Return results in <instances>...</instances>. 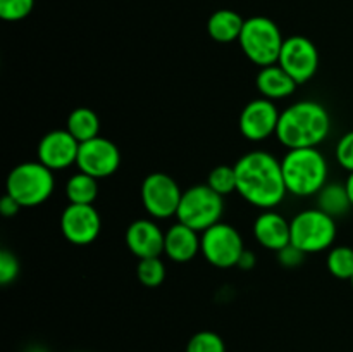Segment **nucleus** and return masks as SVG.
Here are the masks:
<instances>
[{"label": "nucleus", "instance_id": "f257e3e1", "mask_svg": "<svg viewBox=\"0 0 353 352\" xmlns=\"http://www.w3.org/2000/svg\"><path fill=\"white\" fill-rule=\"evenodd\" d=\"M236 192L259 209H274L286 197L281 161L265 150H252L234 162Z\"/></svg>", "mask_w": 353, "mask_h": 352}, {"label": "nucleus", "instance_id": "f03ea898", "mask_svg": "<svg viewBox=\"0 0 353 352\" xmlns=\"http://www.w3.org/2000/svg\"><path fill=\"white\" fill-rule=\"evenodd\" d=\"M331 133V116L323 104L300 100L279 116L276 137L286 148H307L323 144Z\"/></svg>", "mask_w": 353, "mask_h": 352}, {"label": "nucleus", "instance_id": "7ed1b4c3", "mask_svg": "<svg viewBox=\"0 0 353 352\" xmlns=\"http://www.w3.org/2000/svg\"><path fill=\"white\" fill-rule=\"evenodd\" d=\"M283 178L288 193L296 197H312L327 183L330 166L317 147L290 148L281 159Z\"/></svg>", "mask_w": 353, "mask_h": 352}, {"label": "nucleus", "instance_id": "20e7f679", "mask_svg": "<svg viewBox=\"0 0 353 352\" xmlns=\"http://www.w3.org/2000/svg\"><path fill=\"white\" fill-rule=\"evenodd\" d=\"M55 188L54 171L40 161H26L9 173L6 193L19 202L21 207H37L50 199Z\"/></svg>", "mask_w": 353, "mask_h": 352}, {"label": "nucleus", "instance_id": "39448f33", "mask_svg": "<svg viewBox=\"0 0 353 352\" xmlns=\"http://www.w3.org/2000/svg\"><path fill=\"white\" fill-rule=\"evenodd\" d=\"M238 43L248 61L265 68L278 64L285 38L274 21L265 16H254L245 19Z\"/></svg>", "mask_w": 353, "mask_h": 352}, {"label": "nucleus", "instance_id": "423d86ee", "mask_svg": "<svg viewBox=\"0 0 353 352\" xmlns=\"http://www.w3.org/2000/svg\"><path fill=\"white\" fill-rule=\"evenodd\" d=\"M292 244L305 254H316L331 248L336 240V221L317 207L300 211L290 221Z\"/></svg>", "mask_w": 353, "mask_h": 352}, {"label": "nucleus", "instance_id": "0eeeda50", "mask_svg": "<svg viewBox=\"0 0 353 352\" xmlns=\"http://www.w3.org/2000/svg\"><path fill=\"white\" fill-rule=\"evenodd\" d=\"M223 214L224 197L214 192L205 183V185H193L183 190L176 217L179 223L193 228L195 231H205L207 228L219 223Z\"/></svg>", "mask_w": 353, "mask_h": 352}, {"label": "nucleus", "instance_id": "6e6552de", "mask_svg": "<svg viewBox=\"0 0 353 352\" xmlns=\"http://www.w3.org/2000/svg\"><path fill=\"white\" fill-rule=\"evenodd\" d=\"M200 238H202L200 252L207 259V262L219 269H230L238 266L241 254L245 252V244L243 237L236 228L219 221L214 226L202 231Z\"/></svg>", "mask_w": 353, "mask_h": 352}, {"label": "nucleus", "instance_id": "1a4fd4ad", "mask_svg": "<svg viewBox=\"0 0 353 352\" xmlns=\"http://www.w3.org/2000/svg\"><path fill=\"white\" fill-rule=\"evenodd\" d=\"M140 195L148 216L155 219H168L178 213L183 190L179 188L178 182L172 176L157 171L145 176Z\"/></svg>", "mask_w": 353, "mask_h": 352}, {"label": "nucleus", "instance_id": "9d476101", "mask_svg": "<svg viewBox=\"0 0 353 352\" xmlns=\"http://www.w3.org/2000/svg\"><path fill=\"white\" fill-rule=\"evenodd\" d=\"M278 64L299 85L310 81L319 69V50L310 38L293 35L285 38Z\"/></svg>", "mask_w": 353, "mask_h": 352}, {"label": "nucleus", "instance_id": "9b49d317", "mask_svg": "<svg viewBox=\"0 0 353 352\" xmlns=\"http://www.w3.org/2000/svg\"><path fill=\"white\" fill-rule=\"evenodd\" d=\"M76 166L79 171L97 179L109 178L119 169L121 152L114 141L99 135L92 140L79 144Z\"/></svg>", "mask_w": 353, "mask_h": 352}, {"label": "nucleus", "instance_id": "f8f14e48", "mask_svg": "<svg viewBox=\"0 0 353 352\" xmlns=\"http://www.w3.org/2000/svg\"><path fill=\"white\" fill-rule=\"evenodd\" d=\"M279 116H281V113L276 107L274 100L259 97V99L250 100L241 109L238 128L247 140L264 141L278 131Z\"/></svg>", "mask_w": 353, "mask_h": 352}, {"label": "nucleus", "instance_id": "ddd939ff", "mask_svg": "<svg viewBox=\"0 0 353 352\" xmlns=\"http://www.w3.org/2000/svg\"><path fill=\"white\" fill-rule=\"evenodd\" d=\"M102 230V217L93 204H69L61 214V231L74 245H88Z\"/></svg>", "mask_w": 353, "mask_h": 352}, {"label": "nucleus", "instance_id": "4468645a", "mask_svg": "<svg viewBox=\"0 0 353 352\" xmlns=\"http://www.w3.org/2000/svg\"><path fill=\"white\" fill-rule=\"evenodd\" d=\"M79 141L68 130H52L41 137L37 155L41 164L52 171L71 168L78 161Z\"/></svg>", "mask_w": 353, "mask_h": 352}, {"label": "nucleus", "instance_id": "2eb2a0df", "mask_svg": "<svg viewBox=\"0 0 353 352\" xmlns=\"http://www.w3.org/2000/svg\"><path fill=\"white\" fill-rule=\"evenodd\" d=\"M165 231L161 230L155 221L141 219L133 221L126 230V245L138 259L159 257L164 254Z\"/></svg>", "mask_w": 353, "mask_h": 352}, {"label": "nucleus", "instance_id": "dca6fc26", "mask_svg": "<svg viewBox=\"0 0 353 352\" xmlns=\"http://www.w3.org/2000/svg\"><path fill=\"white\" fill-rule=\"evenodd\" d=\"M254 237L268 251L279 252L292 244L290 221L274 209H264L254 221Z\"/></svg>", "mask_w": 353, "mask_h": 352}, {"label": "nucleus", "instance_id": "f3484780", "mask_svg": "<svg viewBox=\"0 0 353 352\" xmlns=\"http://www.w3.org/2000/svg\"><path fill=\"white\" fill-rule=\"evenodd\" d=\"M200 242H202V238H200L199 231L178 221L165 231L164 254L172 262H179V264L190 262L200 252V247H202Z\"/></svg>", "mask_w": 353, "mask_h": 352}, {"label": "nucleus", "instance_id": "a211bd4d", "mask_svg": "<svg viewBox=\"0 0 353 352\" xmlns=\"http://www.w3.org/2000/svg\"><path fill=\"white\" fill-rule=\"evenodd\" d=\"M255 86H257L259 93L264 99L281 100L292 97L295 93L299 83L281 66L272 64L261 68L257 78H255Z\"/></svg>", "mask_w": 353, "mask_h": 352}, {"label": "nucleus", "instance_id": "6ab92c4d", "mask_svg": "<svg viewBox=\"0 0 353 352\" xmlns=\"http://www.w3.org/2000/svg\"><path fill=\"white\" fill-rule=\"evenodd\" d=\"M245 19L238 12L231 9H219L207 21V33L214 41L219 43H231L238 41Z\"/></svg>", "mask_w": 353, "mask_h": 352}, {"label": "nucleus", "instance_id": "aec40b11", "mask_svg": "<svg viewBox=\"0 0 353 352\" xmlns=\"http://www.w3.org/2000/svg\"><path fill=\"white\" fill-rule=\"evenodd\" d=\"M65 130L79 141H88L99 137L100 133V117L90 107H76L71 110L65 121Z\"/></svg>", "mask_w": 353, "mask_h": 352}, {"label": "nucleus", "instance_id": "412c9836", "mask_svg": "<svg viewBox=\"0 0 353 352\" xmlns=\"http://www.w3.org/2000/svg\"><path fill=\"white\" fill-rule=\"evenodd\" d=\"M317 209L330 214L331 217H340L352 209L350 197H348L347 186L341 183H326L319 193H317Z\"/></svg>", "mask_w": 353, "mask_h": 352}, {"label": "nucleus", "instance_id": "4be33fe9", "mask_svg": "<svg viewBox=\"0 0 353 352\" xmlns=\"http://www.w3.org/2000/svg\"><path fill=\"white\" fill-rule=\"evenodd\" d=\"M65 197L69 204H93L99 197V179L79 171L65 183Z\"/></svg>", "mask_w": 353, "mask_h": 352}, {"label": "nucleus", "instance_id": "5701e85b", "mask_svg": "<svg viewBox=\"0 0 353 352\" xmlns=\"http://www.w3.org/2000/svg\"><path fill=\"white\" fill-rule=\"evenodd\" d=\"M327 271L338 280H352L353 276V248L348 245H336L330 248L326 257Z\"/></svg>", "mask_w": 353, "mask_h": 352}, {"label": "nucleus", "instance_id": "b1692460", "mask_svg": "<svg viewBox=\"0 0 353 352\" xmlns=\"http://www.w3.org/2000/svg\"><path fill=\"white\" fill-rule=\"evenodd\" d=\"M137 276L141 285L155 289V286L162 285V282L165 280V262L162 261L161 255L140 259L137 266Z\"/></svg>", "mask_w": 353, "mask_h": 352}, {"label": "nucleus", "instance_id": "393cba45", "mask_svg": "<svg viewBox=\"0 0 353 352\" xmlns=\"http://www.w3.org/2000/svg\"><path fill=\"white\" fill-rule=\"evenodd\" d=\"M207 185L223 197L236 192V173H234V166H216L209 173V176H207Z\"/></svg>", "mask_w": 353, "mask_h": 352}, {"label": "nucleus", "instance_id": "a878e982", "mask_svg": "<svg viewBox=\"0 0 353 352\" xmlns=\"http://www.w3.org/2000/svg\"><path fill=\"white\" fill-rule=\"evenodd\" d=\"M186 352H226V345L216 331L203 330L190 338L186 344Z\"/></svg>", "mask_w": 353, "mask_h": 352}, {"label": "nucleus", "instance_id": "bb28decb", "mask_svg": "<svg viewBox=\"0 0 353 352\" xmlns=\"http://www.w3.org/2000/svg\"><path fill=\"white\" fill-rule=\"evenodd\" d=\"M34 0H0V17L9 23L23 21L31 14Z\"/></svg>", "mask_w": 353, "mask_h": 352}, {"label": "nucleus", "instance_id": "cd10ccee", "mask_svg": "<svg viewBox=\"0 0 353 352\" xmlns=\"http://www.w3.org/2000/svg\"><path fill=\"white\" fill-rule=\"evenodd\" d=\"M19 269L21 266L16 255L10 251H7V248H3L0 252V283L3 286L12 283L17 278V275H19Z\"/></svg>", "mask_w": 353, "mask_h": 352}, {"label": "nucleus", "instance_id": "c85d7f7f", "mask_svg": "<svg viewBox=\"0 0 353 352\" xmlns=\"http://www.w3.org/2000/svg\"><path fill=\"white\" fill-rule=\"evenodd\" d=\"M334 157L336 162L348 173H353V130L345 133L338 140L336 148H334Z\"/></svg>", "mask_w": 353, "mask_h": 352}, {"label": "nucleus", "instance_id": "c756f323", "mask_svg": "<svg viewBox=\"0 0 353 352\" xmlns=\"http://www.w3.org/2000/svg\"><path fill=\"white\" fill-rule=\"evenodd\" d=\"M305 255H307L305 252H302L299 247H295L293 244H290L278 252V261L281 262L285 268H296V266L302 264L303 259H305Z\"/></svg>", "mask_w": 353, "mask_h": 352}, {"label": "nucleus", "instance_id": "7c9ffc66", "mask_svg": "<svg viewBox=\"0 0 353 352\" xmlns=\"http://www.w3.org/2000/svg\"><path fill=\"white\" fill-rule=\"evenodd\" d=\"M21 209H23V207L19 206V202H17L16 199H12L9 193H6V195L2 197V200H0V214H2L3 217L16 216Z\"/></svg>", "mask_w": 353, "mask_h": 352}, {"label": "nucleus", "instance_id": "2f4dec72", "mask_svg": "<svg viewBox=\"0 0 353 352\" xmlns=\"http://www.w3.org/2000/svg\"><path fill=\"white\" fill-rule=\"evenodd\" d=\"M255 262H257V259H255V254L252 251H247L245 248V252L241 254L240 257V262H238L236 268H241V269H252L255 266Z\"/></svg>", "mask_w": 353, "mask_h": 352}, {"label": "nucleus", "instance_id": "473e14b6", "mask_svg": "<svg viewBox=\"0 0 353 352\" xmlns=\"http://www.w3.org/2000/svg\"><path fill=\"white\" fill-rule=\"evenodd\" d=\"M345 186H347L348 197H350V202H352V207H353V173L348 175L347 182H345Z\"/></svg>", "mask_w": 353, "mask_h": 352}, {"label": "nucleus", "instance_id": "72a5a7b5", "mask_svg": "<svg viewBox=\"0 0 353 352\" xmlns=\"http://www.w3.org/2000/svg\"><path fill=\"white\" fill-rule=\"evenodd\" d=\"M350 283H352V286H353V276H352V280H350Z\"/></svg>", "mask_w": 353, "mask_h": 352}]
</instances>
